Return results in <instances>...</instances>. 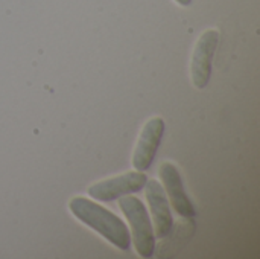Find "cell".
Wrapping results in <instances>:
<instances>
[{"label": "cell", "mask_w": 260, "mask_h": 259, "mask_svg": "<svg viewBox=\"0 0 260 259\" xmlns=\"http://www.w3.org/2000/svg\"><path fill=\"white\" fill-rule=\"evenodd\" d=\"M166 124L161 118H151L142 128L137 145L133 153V166L136 171H148L157 156L165 136Z\"/></svg>", "instance_id": "5"}, {"label": "cell", "mask_w": 260, "mask_h": 259, "mask_svg": "<svg viewBox=\"0 0 260 259\" xmlns=\"http://www.w3.org/2000/svg\"><path fill=\"white\" fill-rule=\"evenodd\" d=\"M119 208L126 217L131 227V243H134L139 256L149 259L155 252V235L146 206L133 194L119 200Z\"/></svg>", "instance_id": "2"}, {"label": "cell", "mask_w": 260, "mask_h": 259, "mask_svg": "<svg viewBox=\"0 0 260 259\" xmlns=\"http://www.w3.org/2000/svg\"><path fill=\"white\" fill-rule=\"evenodd\" d=\"M70 212L90 229L98 232L110 244L122 252L131 247V234L126 224L113 212L85 197H73L69 203Z\"/></svg>", "instance_id": "1"}, {"label": "cell", "mask_w": 260, "mask_h": 259, "mask_svg": "<svg viewBox=\"0 0 260 259\" xmlns=\"http://www.w3.org/2000/svg\"><path fill=\"white\" fill-rule=\"evenodd\" d=\"M219 43V32L207 29L195 44L190 61V78L197 89H204L212 78V61Z\"/></svg>", "instance_id": "4"}, {"label": "cell", "mask_w": 260, "mask_h": 259, "mask_svg": "<svg viewBox=\"0 0 260 259\" xmlns=\"http://www.w3.org/2000/svg\"><path fill=\"white\" fill-rule=\"evenodd\" d=\"M146 180H148V177L145 172L129 171V172L98 182V183L91 185L87 192L93 200L108 203V202H114L123 195H129V194H136V192L142 191Z\"/></svg>", "instance_id": "3"}, {"label": "cell", "mask_w": 260, "mask_h": 259, "mask_svg": "<svg viewBox=\"0 0 260 259\" xmlns=\"http://www.w3.org/2000/svg\"><path fill=\"white\" fill-rule=\"evenodd\" d=\"M143 188H145V197L149 205V211L152 217V227H154L155 240H163L169 237V234L174 229V217L171 212L168 195L161 183L155 179L146 180Z\"/></svg>", "instance_id": "6"}, {"label": "cell", "mask_w": 260, "mask_h": 259, "mask_svg": "<svg viewBox=\"0 0 260 259\" xmlns=\"http://www.w3.org/2000/svg\"><path fill=\"white\" fill-rule=\"evenodd\" d=\"M180 6H189L192 3V0H175Z\"/></svg>", "instance_id": "8"}, {"label": "cell", "mask_w": 260, "mask_h": 259, "mask_svg": "<svg viewBox=\"0 0 260 259\" xmlns=\"http://www.w3.org/2000/svg\"><path fill=\"white\" fill-rule=\"evenodd\" d=\"M158 176L161 179V186L168 195L169 205L174 208V211L183 218L197 217V209L186 194L178 168L171 162H165L158 169Z\"/></svg>", "instance_id": "7"}]
</instances>
